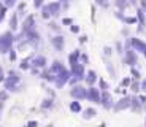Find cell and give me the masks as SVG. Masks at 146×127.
Listing matches in <instances>:
<instances>
[{"instance_id":"obj_1","label":"cell","mask_w":146,"mask_h":127,"mask_svg":"<svg viewBox=\"0 0 146 127\" xmlns=\"http://www.w3.org/2000/svg\"><path fill=\"white\" fill-rule=\"evenodd\" d=\"M70 95L76 100H84V98H88V89H84L83 86H75L70 91Z\"/></svg>"},{"instance_id":"obj_2","label":"cell","mask_w":146,"mask_h":127,"mask_svg":"<svg viewBox=\"0 0 146 127\" xmlns=\"http://www.w3.org/2000/svg\"><path fill=\"white\" fill-rule=\"evenodd\" d=\"M88 98H91L92 102H95V103H100V92H99V89L89 87L88 89Z\"/></svg>"},{"instance_id":"obj_3","label":"cell","mask_w":146,"mask_h":127,"mask_svg":"<svg viewBox=\"0 0 146 127\" xmlns=\"http://www.w3.org/2000/svg\"><path fill=\"white\" fill-rule=\"evenodd\" d=\"M125 108H130V100L129 98H121L116 105H114V111H122Z\"/></svg>"},{"instance_id":"obj_4","label":"cell","mask_w":146,"mask_h":127,"mask_svg":"<svg viewBox=\"0 0 146 127\" xmlns=\"http://www.w3.org/2000/svg\"><path fill=\"white\" fill-rule=\"evenodd\" d=\"M95 114H97V111H95L94 108H88V110H84V118L86 119H91V118H94Z\"/></svg>"},{"instance_id":"obj_5","label":"cell","mask_w":146,"mask_h":127,"mask_svg":"<svg viewBox=\"0 0 146 127\" xmlns=\"http://www.w3.org/2000/svg\"><path fill=\"white\" fill-rule=\"evenodd\" d=\"M70 110H72L73 113H80V111H81L80 102H72V103H70Z\"/></svg>"},{"instance_id":"obj_6","label":"cell","mask_w":146,"mask_h":127,"mask_svg":"<svg viewBox=\"0 0 146 127\" xmlns=\"http://www.w3.org/2000/svg\"><path fill=\"white\" fill-rule=\"evenodd\" d=\"M86 80H88V83L92 86V84H94L95 81H97V76H95V72H89V73H88V78H86Z\"/></svg>"},{"instance_id":"obj_7","label":"cell","mask_w":146,"mask_h":127,"mask_svg":"<svg viewBox=\"0 0 146 127\" xmlns=\"http://www.w3.org/2000/svg\"><path fill=\"white\" fill-rule=\"evenodd\" d=\"M41 108L48 110V108H52V98H46V100L41 103Z\"/></svg>"},{"instance_id":"obj_8","label":"cell","mask_w":146,"mask_h":127,"mask_svg":"<svg viewBox=\"0 0 146 127\" xmlns=\"http://www.w3.org/2000/svg\"><path fill=\"white\" fill-rule=\"evenodd\" d=\"M7 98H8V94L5 91H2V92H0V102H5Z\"/></svg>"},{"instance_id":"obj_9","label":"cell","mask_w":146,"mask_h":127,"mask_svg":"<svg viewBox=\"0 0 146 127\" xmlns=\"http://www.w3.org/2000/svg\"><path fill=\"white\" fill-rule=\"evenodd\" d=\"M132 91H133V92H138V91H140V84H138V83H133V84H132Z\"/></svg>"},{"instance_id":"obj_10","label":"cell","mask_w":146,"mask_h":127,"mask_svg":"<svg viewBox=\"0 0 146 127\" xmlns=\"http://www.w3.org/2000/svg\"><path fill=\"white\" fill-rule=\"evenodd\" d=\"M26 127H38V122H36V121H29Z\"/></svg>"},{"instance_id":"obj_11","label":"cell","mask_w":146,"mask_h":127,"mask_svg":"<svg viewBox=\"0 0 146 127\" xmlns=\"http://www.w3.org/2000/svg\"><path fill=\"white\" fill-rule=\"evenodd\" d=\"M100 87H102L103 91H106V89H108V84H106V81L100 80Z\"/></svg>"},{"instance_id":"obj_12","label":"cell","mask_w":146,"mask_h":127,"mask_svg":"<svg viewBox=\"0 0 146 127\" xmlns=\"http://www.w3.org/2000/svg\"><path fill=\"white\" fill-rule=\"evenodd\" d=\"M122 86H129V84H130V80H122Z\"/></svg>"},{"instance_id":"obj_13","label":"cell","mask_w":146,"mask_h":127,"mask_svg":"<svg viewBox=\"0 0 146 127\" xmlns=\"http://www.w3.org/2000/svg\"><path fill=\"white\" fill-rule=\"evenodd\" d=\"M132 73H133V76H135V78H140V73L137 72V70H132Z\"/></svg>"},{"instance_id":"obj_14","label":"cell","mask_w":146,"mask_h":127,"mask_svg":"<svg viewBox=\"0 0 146 127\" xmlns=\"http://www.w3.org/2000/svg\"><path fill=\"white\" fill-rule=\"evenodd\" d=\"M141 89H143V91H145V92H146V81H145V83H143V84H141Z\"/></svg>"},{"instance_id":"obj_15","label":"cell","mask_w":146,"mask_h":127,"mask_svg":"<svg viewBox=\"0 0 146 127\" xmlns=\"http://www.w3.org/2000/svg\"><path fill=\"white\" fill-rule=\"evenodd\" d=\"M2 110H3V102H0V113H2Z\"/></svg>"},{"instance_id":"obj_16","label":"cell","mask_w":146,"mask_h":127,"mask_svg":"<svg viewBox=\"0 0 146 127\" xmlns=\"http://www.w3.org/2000/svg\"><path fill=\"white\" fill-rule=\"evenodd\" d=\"M99 127H105V124H102V126H99Z\"/></svg>"},{"instance_id":"obj_17","label":"cell","mask_w":146,"mask_h":127,"mask_svg":"<svg viewBox=\"0 0 146 127\" xmlns=\"http://www.w3.org/2000/svg\"><path fill=\"white\" fill-rule=\"evenodd\" d=\"M48 127H52V126H48Z\"/></svg>"},{"instance_id":"obj_18","label":"cell","mask_w":146,"mask_h":127,"mask_svg":"<svg viewBox=\"0 0 146 127\" xmlns=\"http://www.w3.org/2000/svg\"><path fill=\"white\" fill-rule=\"evenodd\" d=\"M145 124H146V119H145Z\"/></svg>"}]
</instances>
